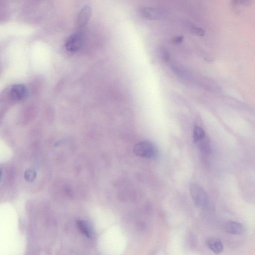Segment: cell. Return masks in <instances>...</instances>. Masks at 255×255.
I'll use <instances>...</instances> for the list:
<instances>
[{
    "label": "cell",
    "instance_id": "6da1fadb",
    "mask_svg": "<svg viewBox=\"0 0 255 255\" xmlns=\"http://www.w3.org/2000/svg\"><path fill=\"white\" fill-rule=\"evenodd\" d=\"M134 153L137 156L151 159H156L158 156L156 146L149 141L136 144L134 147Z\"/></svg>",
    "mask_w": 255,
    "mask_h": 255
},
{
    "label": "cell",
    "instance_id": "7a4b0ae2",
    "mask_svg": "<svg viewBox=\"0 0 255 255\" xmlns=\"http://www.w3.org/2000/svg\"><path fill=\"white\" fill-rule=\"evenodd\" d=\"M84 42V35L82 30L72 35L67 40L66 49L71 53H76L82 48Z\"/></svg>",
    "mask_w": 255,
    "mask_h": 255
},
{
    "label": "cell",
    "instance_id": "3957f363",
    "mask_svg": "<svg viewBox=\"0 0 255 255\" xmlns=\"http://www.w3.org/2000/svg\"><path fill=\"white\" fill-rule=\"evenodd\" d=\"M138 13L141 17L148 20H162L166 16L165 11L159 8L142 7L139 9Z\"/></svg>",
    "mask_w": 255,
    "mask_h": 255
},
{
    "label": "cell",
    "instance_id": "277c9868",
    "mask_svg": "<svg viewBox=\"0 0 255 255\" xmlns=\"http://www.w3.org/2000/svg\"><path fill=\"white\" fill-rule=\"evenodd\" d=\"M190 192L192 198L197 206L204 207L206 205L207 194L200 185L193 183L190 186Z\"/></svg>",
    "mask_w": 255,
    "mask_h": 255
},
{
    "label": "cell",
    "instance_id": "5b68a950",
    "mask_svg": "<svg viewBox=\"0 0 255 255\" xmlns=\"http://www.w3.org/2000/svg\"><path fill=\"white\" fill-rule=\"evenodd\" d=\"M91 15V7L86 5L83 8L80 12L77 18V25L82 30L87 26Z\"/></svg>",
    "mask_w": 255,
    "mask_h": 255
},
{
    "label": "cell",
    "instance_id": "8992f818",
    "mask_svg": "<svg viewBox=\"0 0 255 255\" xmlns=\"http://www.w3.org/2000/svg\"><path fill=\"white\" fill-rule=\"evenodd\" d=\"M27 89L26 87L21 84L14 85L10 91V96L15 101H21L26 96Z\"/></svg>",
    "mask_w": 255,
    "mask_h": 255
},
{
    "label": "cell",
    "instance_id": "52a82bcc",
    "mask_svg": "<svg viewBox=\"0 0 255 255\" xmlns=\"http://www.w3.org/2000/svg\"><path fill=\"white\" fill-rule=\"evenodd\" d=\"M224 229L228 233L232 235H240L244 231L243 226L233 221H227L224 225Z\"/></svg>",
    "mask_w": 255,
    "mask_h": 255
},
{
    "label": "cell",
    "instance_id": "ba28073f",
    "mask_svg": "<svg viewBox=\"0 0 255 255\" xmlns=\"http://www.w3.org/2000/svg\"><path fill=\"white\" fill-rule=\"evenodd\" d=\"M206 244L208 248L215 254H219L223 251V245L218 238H209L206 241Z\"/></svg>",
    "mask_w": 255,
    "mask_h": 255
},
{
    "label": "cell",
    "instance_id": "9c48e42d",
    "mask_svg": "<svg viewBox=\"0 0 255 255\" xmlns=\"http://www.w3.org/2000/svg\"><path fill=\"white\" fill-rule=\"evenodd\" d=\"M184 25L186 29L192 34L199 37H204L205 35V32L203 29L195 26L190 22H185L184 23Z\"/></svg>",
    "mask_w": 255,
    "mask_h": 255
},
{
    "label": "cell",
    "instance_id": "30bf717a",
    "mask_svg": "<svg viewBox=\"0 0 255 255\" xmlns=\"http://www.w3.org/2000/svg\"><path fill=\"white\" fill-rule=\"evenodd\" d=\"M193 138L195 143H199L205 138V132L202 128L197 126L194 129Z\"/></svg>",
    "mask_w": 255,
    "mask_h": 255
},
{
    "label": "cell",
    "instance_id": "8fae6325",
    "mask_svg": "<svg viewBox=\"0 0 255 255\" xmlns=\"http://www.w3.org/2000/svg\"><path fill=\"white\" fill-rule=\"evenodd\" d=\"M254 0H231V4L235 8L247 7L251 5Z\"/></svg>",
    "mask_w": 255,
    "mask_h": 255
},
{
    "label": "cell",
    "instance_id": "7c38bea8",
    "mask_svg": "<svg viewBox=\"0 0 255 255\" xmlns=\"http://www.w3.org/2000/svg\"><path fill=\"white\" fill-rule=\"evenodd\" d=\"M80 230L87 237H90L91 236V232L87 224L83 221H79L78 222Z\"/></svg>",
    "mask_w": 255,
    "mask_h": 255
},
{
    "label": "cell",
    "instance_id": "4fadbf2b",
    "mask_svg": "<svg viewBox=\"0 0 255 255\" xmlns=\"http://www.w3.org/2000/svg\"><path fill=\"white\" fill-rule=\"evenodd\" d=\"M162 59L165 62H168L170 59V55L168 50L165 48H162L160 50Z\"/></svg>",
    "mask_w": 255,
    "mask_h": 255
},
{
    "label": "cell",
    "instance_id": "5bb4252c",
    "mask_svg": "<svg viewBox=\"0 0 255 255\" xmlns=\"http://www.w3.org/2000/svg\"><path fill=\"white\" fill-rule=\"evenodd\" d=\"M184 40V37L182 36H178L173 38L172 40V42L175 44H180Z\"/></svg>",
    "mask_w": 255,
    "mask_h": 255
}]
</instances>
